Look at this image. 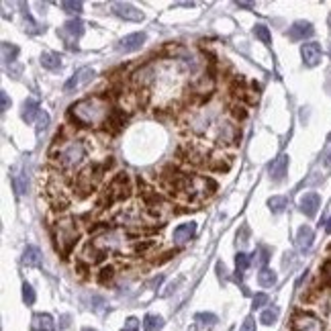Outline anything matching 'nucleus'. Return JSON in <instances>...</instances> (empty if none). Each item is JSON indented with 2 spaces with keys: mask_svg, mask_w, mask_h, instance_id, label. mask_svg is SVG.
<instances>
[{
  "mask_svg": "<svg viewBox=\"0 0 331 331\" xmlns=\"http://www.w3.org/2000/svg\"><path fill=\"white\" fill-rule=\"evenodd\" d=\"M239 331H256V319L254 317H245V321L239 327Z\"/></svg>",
  "mask_w": 331,
  "mask_h": 331,
  "instance_id": "nucleus-44",
  "label": "nucleus"
},
{
  "mask_svg": "<svg viewBox=\"0 0 331 331\" xmlns=\"http://www.w3.org/2000/svg\"><path fill=\"white\" fill-rule=\"evenodd\" d=\"M110 166V160L107 164H94V166H88L86 170H82L76 178V190H78V196H88L96 184H98V180L103 178V174L107 172V168Z\"/></svg>",
  "mask_w": 331,
  "mask_h": 331,
  "instance_id": "nucleus-5",
  "label": "nucleus"
},
{
  "mask_svg": "<svg viewBox=\"0 0 331 331\" xmlns=\"http://www.w3.org/2000/svg\"><path fill=\"white\" fill-rule=\"evenodd\" d=\"M196 321L201 323V325L211 327V325L217 323V315H213V313H198V315H196Z\"/></svg>",
  "mask_w": 331,
  "mask_h": 331,
  "instance_id": "nucleus-35",
  "label": "nucleus"
},
{
  "mask_svg": "<svg viewBox=\"0 0 331 331\" xmlns=\"http://www.w3.org/2000/svg\"><path fill=\"white\" fill-rule=\"evenodd\" d=\"M23 301H25V305L35 303V290H33V286L29 282H23Z\"/></svg>",
  "mask_w": 331,
  "mask_h": 331,
  "instance_id": "nucleus-36",
  "label": "nucleus"
},
{
  "mask_svg": "<svg viewBox=\"0 0 331 331\" xmlns=\"http://www.w3.org/2000/svg\"><path fill=\"white\" fill-rule=\"evenodd\" d=\"M194 233H196V223H194V221H188V223H182V225H178V227L174 229L172 239H174L176 245H184L186 241H190V239L194 237Z\"/></svg>",
  "mask_w": 331,
  "mask_h": 331,
  "instance_id": "nucleus-16",
  "label": "nucleus"
},
{
  "mask_svg": "<svg viewBox=\"0 0 331 331\" xmlns=\"http://www.w3.org/2000/svg\"><path fill=\"white\" fill-rule=\"evenodd\" d=\"M313 241H315V233H313V229H311L309 225L299 227V231H296V239H294L296 250L303 252V254H307L311 247H313Z\"/></svg>",
  "mask_w": 331,
  "mask_h": 331,
  "instance_id": "nucleus-15",
  "label": "nucleus"
},
{
  "mask_svg": "<svg viewBox=\"0 0 331 331\" xmlns=\"http://www.w3.org/2000/svg\"><path fill=\"white\" fill-rule=\"evenodd\" d=\"M152 80H154V68L152 65H145V68H141L133 74V84L135 86H147Z\"/></svg>",
  "mask_w": 331,
  "mask_h": 331,
  "instance_id": "nucleus-23",
  "label": "nucleus"
},
{
  "mask_svg": "<svg viewBox=\"0 0 331 331\" xmlns=\"http://www.w3.org/2000/svg\"><path fill=\"white\" fill-rule=\"evenodd\" d=\"M258 256H260V264H262L264 268H266V264H268V260H270V247L260 245V247H258Z\"/></svg>",
  "mask_w": 331,
  "mask_h": 331,
  "instance_id": "nucleus-37",
  "label": "nucleus"
},
{
  "mask_svg": "<svg viewBox=\"0 0 331 331\" xmlns=\"http://www.w3.org/2000/svg\"><path fill=\"white\" fill-rule=\"evenodd\" d=\"M54 237H55V245H57L59 254L68 256L80 239V229H78L76 219H70V217L59 219L54 227Z\"/></svg>",
  "mask_w": 331,
  "mask_h": 331,
  "instance_id": "nucleus-2",
  "label": "nucleus"
},
{
  "mask_svg": "<svg viewBox=\"0 0 331 331\" xmlns=\"http://www.w3.org/2000/svg\"><path fill=\"white\" fill-rule=\"evenodd\" d=\"M105 125H107V129L110 127V131H119L125 125V114L121 110H117V109H112L110 114H109V119L105 121Z\"/></svg>",
  "mask_w": 331,
  "mask_h": 331,
  "instance_id": "nucleus-25",
  "label": "nucleus"
},
{
  "mask_svg": "<svg viewBox=\"0 0 331 331\" xmlns=\"http://www.w3.org/2000/svg\"><path fill=\"white\" fill-rule=\"evenodd\" d=\"M268 207L274 215H280V213H284L286 209V198L284 196H272L270 201H268Z\"/></svg>",
  "mask_w": 331,
  "mask_h": 331,
  "instance_id": "nucleus-31",
  "label": "nucleus"
},
{
  "mask_svg": "<svg viewBox=\"0 0 331 331\" xmlns=\"http://www.w3.org/2000/svg\"><path fill=\"white\" fill-rule=\"evenodd\" d=\"M162 327H164V319L160 315H145V319H143L145 331H160Z\"/></svg>",
  "mask_w": 331,
  "mask_h": 331,
  "instance_id": "nucleus-28",
  "label": "nucleus"
},
{
  "mask_svg": "<svg viewBox=\"0 0 331 331\" xmlns=\"http://www.w3.org/2000/svg\"><path fill=\"white\" fill-rule=\"evenodd\" d=\"M301 55H303V63L307 68H315V65L321 61V55H323V49L319 43L311 41V43H305L301 47Z\"/></svg>",
  "mask_w": 331,
  "mask_h": 331,
  "instance_id": "nucleus-12",
  "label": "nucleus"
},
{
  "mask_svg": "<svg viewBox=\"0 0 331 331\" xmlns=\"http://www.w3.org/2000/svg\"><path fill=\"white\" fill-rule=\"evenodd\" d=\"M82 33H84V21H80V19H70V21H65L63 23V27L57 31V35H61L63 39H65V43H68V49H76L78 52V47H74L72 43L78 39V37H82Z\"/></svg>",
  "mask_w": 331,
  "mask_h": 331,
  "instance_id": "nucleus-7",
  "label": "nucleus"
},
{
  "mask_svg": "<svg viewBox=\"0 0 331 331\" xmlns=\"http://www.w3.org/2000/svg\"><path fill=\"white\" fill-rule=\"evenodd\" d=\"M112 276H114V268L109 266V268H103V270H101V274H98V280H101V282H107V280H110Z\"/></svg>",
  "mask_w": 331,
  "mask_h": 331,
  "instance_id": "nucleus-41",
  "label": "nucleus"
},
{
  "mask_svg": "<svg viewBox=\"0 0 331 331\" xmlns=\"http://www.w3.org/2000/svg\"><path fill=\"white\" fill-rule=\"evenodd\" d=\"M10 180H12V188H14V194L16 196H23L27 192V186H29V176L25 172V164H16L12 166L10 170Z\"/></svg>",
  "mask_w": 331,
  "mask_h": 331,
  "instance_id": "nucleus-9",
  "label": "nucleus"
},
{
  "mask_svg": "<svg viewBox=\"0 0 331 331\" xmlns=\"http://www.w3.org/2000/svg\"><path fill=\"white\" fill-rule=\"evenodd\" d=\"M82 331H96V329H92V327H86V329H82Z\"/></svg>",
  "mask_w": 331,
  "mask_h": 331,
  "instance_id": "nucleus-52",
  "label": "nucleus"
},
{
  "mask_svg": "<svg viewBox=\"0 0 331 331\" xmlns=\"http://www.w3.org/2000/svg\"><path fill=\"white\" fill-rule=\"evenodd\" d=\"M162 280H164V276H158V278H154L152 282H150V286H160V284H162Z\"/></svg>",
  "mask_w": 331,
  "mask_h": 331,
  "instance_id": "nucleus-50",
  "label": "nucleus"
},
{
  "mask_svg": "<svg viewBox=\"0 0 331 331\" xmlns=\"http://www.w3.org/2000/svg\"><path fill=\"white\" fill-rule=\"evenodd\" d=\"M86 158V143L74 139L70 143H65L59 147V152L55 154V162L59 164V168L63 170H72L76 166H80Z\"/></svg>",
  "mask_w": 331,
  "mask_h": 331,
  "instance_id": "nucleus-3",
  "label": "nucleus"
},
{
  "mask_svg": "<svg viewBox=\"0 0 331 331\" xmlns=\"http://www.w3.org/2000/svg\"><path fill=\"white\" fill-rule=\"evenodd\" d=\"M286 172H288V156L286 154H280L270 164V178L274 182H282L286 178Z\"/></svg>",
  "mask_w": 331,
  "mask_h": 331,
  "instance_id": "nucleus-18",
  "label": "nucleus"
},
{
  "mask_svg": "<svg viewBox=\"0 0 331 331\" xmlns=\"http://www.w3.org/2000/svg\"><path fill=\"white\" fill-rule=\"evenodd\" d=\"M247 241H250V229H247V225H243L241 231H237V243L245 245Z\"/></svg>",
  "mask_w": 331,
  "mask_h": 331,
  "instance_id": "nucleus-38",
  "label": "nucleus"
},
{
  "mask_svg": "<svg viewBox=\"0 0 331 331\" xmlns=\"http://www.w3.org/2000/svg\"><path fill=\"white\" fill-rule=\"evenodd\" d=\"M278 315H280V311L276 307H272V309H266V311L262 313L260 321H262V325H274L278 321Z\"/></svg>",
  "mask_w": 331,
  "mask_h": 331,
  "instance_id": "nucleus-32",
  "label": "nucleus"
},
{
  "mask_svg": "<svg viewBox=\"0 0 331 331\" xmlns=\"http://www.w3.org/2000/svg\"><path fill=\"white\" fill-rule=\"evenodd\" d=\"M154 243L152 241H139L137 245H135V252H145V250H150Z\"/></svg>",
  "mask_w": 331,
  "mask_h": 331,
  "instance_id": "nucleus-45",
  "label": "nucleus"
},
{
  "mask_svg": "<svg viewBox=\"0 0 331 331\" xmlns=\"http://www.w3.org/2000/svg\"><path fill=\"white\" fill-rule=\"evenodd\" d=\"M239 8H254V2H237Z\"/></svg>",
  "mask_w": 331,
  "mask_h": 331,
  "instance_id": "nucleus-51",
  "label": "nucleus"
},
{
  "mask_svg": "<svg viewBox=\"0 0 331 331\" xmlns=\"http://www.w3.org/2000/svg\"><path fill=\"white\" fill-rule=\"evenodd\" d=\"M266 303H268V296L264 294V292H258V294L254 296V303H252V307H254V309H262V307L266 305Z\"/></svg>",
  "mask_w": 331,
  "mask_h": 331,
  "instance_id": "nucleus-39",
  "label": "nucleus"
},
{
  "mask_svg": "<svg viewBox=\"0 0 331 331\" xmlns=\"http://www.w3.org/2000/svg\"><path fill=\"white\" fill-rule=\"evenodd\" d=\"M23 19H25V29H27L29 33H33V35H35V33L45 31V27H39L35 21H33V16L29 14V8H27V10H23Z\"/></svg>",
  "mask_w": 331,
  "mask_h": 331,
  "instance_id": "nucleus-33",
  "label": "nucleus"
},
{
  "mask_svg": "<svg viewBox=\"0 0 331 331\" xmlns=\"http://www.w3.org/2000/svg\"><path fill=\"white\" fill-rule=\"evenodd\" d=\"M123 331H139V321H137L135 317H129V319L125 321Z\"/></svg>",
  "mask_w": 331,
  "mask_h": 331,
  "instance_id": "nucleus-43",
  "label": "nucleus"
},
{
  "mask_svg": "<svg viewBox=\"0 0 331 331\" xmlns=\"http://www.w3.org/2000/svg\"><path fill=\"white\" fill-rule=\"evenodd\" d=\"M235 110H233V114L237 119H245V110H243V107H233Z\"/></svg>",
  "mask_w": 331,
  "mask_h": 331,
  "instance_id": "nucleus-48",
  "label": "nucleus"
},
{
  "mask_svg": "<svg viewBox=\"0 0 331 331\" xmlns=\"http://www.w3.org/2000/svg\"><path fill=\"white\" fill-rule=\"evenodd\" d=\"M94 78V70L92 68H88V65H86V68H80L68 82H65V84H63V92L65 94H70V92H74L76 88H80V86H84V84H88V82Z\"/></svg>",
  "mask_w": 331,
  "mask_h": 331,
  "instance_id": "nucleus-10",
  "label": "nucleus"
},
{
  "mask_svg": "<svg viewBox=\"0 0 331 331\" xmlns=\"http://www.w3.org/2000/svg\"><path fill=\"white\" fill-rule=\"evenodd\" d=\"M329 55H331V45H329Z\"/></svg>",
  "mask_w": 331,
  "mask_h": 331,
  "instance_id": "nucleus-53",
  "label": "nucleus"
},
{
  "mask_svg": "<svg viewBox=\"0 0 331 331\" xmlns=\"http://www.w3.org/2000/svg\"><path fill=\"white\" fill-rule=\"evenodd\" d=\"M16 57H19V47H16L14 43L2 41V61L4 63H12Z\"/></svg>",
  "mask_w": 331,
  "mask_h": 331,
  "instance_id": "nucleus-27",
  "label": "nucleus"
},
{
  "mask_svg": "<svg viewBox=\"0 0 331 331\" xmlns=\"http://www.w3.org/2000/svg\"><path fill=\"white\" fill-rule=\"evenodd\" d=\"M112 14L119 16V19H125V21H143V12L139 8H135L133 4H127V2H112Z\"/></svg>",
  "mask_w": 331,
  "mask_h": 331,
  "instance_id": "nucleus-11",
  "label": "nucleus"
},
{
  "mask_svg": "<svg viewBox=\"0 0 331 331\" xmlns=\"http://www.w3.org/2000/svg\"><path fill=\"white\" fill-rule=\"evenodd\" d=\"M23 264H25V266H29V268L41 266V252H39V247L27 245L25 252H23Z\"/></svg>",
  "mask_w": 331,
  "mask_h": 331,
  "instance_id": "nucleus-22",
  "label": "nucleus"
},
{
  "mask_svg": "<svg viewBox=\"0 0 331 331\" xmlns=\"http://www.w3.org/2000/svg\"><path fill=\"white\" fill-rule=\"evenodd\" d=\"M41 65L45 70H57L61 68V57L57 54H52V52H47V54H41Z\"/></svg>",
  "mask_w": 331,
  "mask_h": 331,
  "instance_id": "nucleus-26",
  "label": "nucleus"
},
{
  "mask_svg": "<svg viewBox=\"0 0 331 331\" xmlns=\"http://www.w3.org/2000/svg\"><path fill=\"white\" fill-rule=\"evenodd\" d=\"M39 103L37 101H33V98H27V101L23 103V110H21V117L25 123H33L35 119H39Z\"/></svg>",
  "mask_w": 331,
  "mask_h": 331,
  "instance_id": "nucleus-20",
  "label": "nucleus"
},
{
  "mask_svg": "<svg viewBox=\"0 0 331 331\" xmlns=\"http://www.w3.org/2000/svg\"><path fill=\"white\" fill-rule=\"evenodd\" d=\"M250 264H252V256H247L245 252H239L237 256H235V268H237V274H239V278H241V274L250 268Z\"/></svg>",
  "mask_w": 331,
  "mask_h": 331,
  "instance_id": "nucleus-30",
  "label": "nucleus"
},
{
  "mask_svg": "<svg viewBox=\"0 0 331 331\" xmlns=\"http://www.w3.org/2000/svg\"><path fill=\"white\" fill-rule=\"evenodd\" d=\"M219 143H235L239 139V131L235 129V125H231V123H223L221 129H219Z\"/></svg>",
  "mask_w": 331,
  "mask_h": 331,
  "instance_id": "nucleus-21",
  "label": "nucleus"
},
{
  "mask_svg": "<svg viewBox=\"0 0 331 331\" xmlns=\"http://www.w3.org/2000/svg\"><path fill=\"white\" fill-rule=\"evenodd\" d=\"M294 331H323V323L311 313H296L292 317Z\"/></svg>",
  "mask_w": 331,
  "mask_h": 331,
  "instance_id": "nucleus-8",
  "label": "nucleus"
},
{
  "mask_svg": "<svg viewBox=\"0 0 331 331\" xmlns=\"http://www.w3.org/2000/svg\"><path fill=\"white\" fill-rule=\"evenodd\" d=\"M319 207H321V196L317 192H307L299 201V209H301V213L307 215V217H315Z\"/></svg>",
  "mask_w": 331,
  "mask_h": 331,
  "instance_id": "nucleus-14",
  "label": "nucleus"
},
{
  "mask_svg": "<svg viewBox=\"0 0 331 331\" xmlns=\"http://www.w3.org/2000/svg\"><path fill=\"white\" fill-rule=\"evenodd\" d=\"M313 33H315V29H313L311 23H307V21H296V23H292V27L288 29V37H290L292 41H303V39L313 37Z\"/></svg>",
  "mask_w": 331,
  "mask_h": 331,
  "instance_id": "nucleus-17",
  "label": "nucleus"
},
{
  "mask_svg": "<svg viewBox=\"0 0 331 331\" xmlns=\"http://www.w3.org/2000/svg\"><path fill=\"white\" fill-rule=\"evenodd\" d=\"M323 229H325V231H327V233H331V217H329V219H325V221H323Z\"/></svg>",
  "mask_w": 331,
  "mask_h": 331,
  "instance_id": "nucleus-49",
  "label": "nucleus"
},
{
  "mask_svg": "<svg viewBox=\"0 0 331 331\" xmlns=\"http://www.w3.org/2000/svg\"><path fill=\"white\" fill-rule=\"evenodd\" d=\"M8 107H10V98H8V94H6V90H0V110H8Z\"/></svg>",
  "mask_w": 331,
  "mask_h": 331,
  "instance_id": "nucleus-42",
  "label": "nucleus"
},
{
  "mask_svg": "<svg viewBox=\"0 0 331 331\" xmlns=\"http://www.w3.org/2000/svg\"><path fill=\"white\" fill-rule=\"evenodd\" d=\"M258 282H260V286H264V288H272V286L278 282V276H276V272L270 270V268H262L260 274H258Z\"/></svg>",
  "mask_w": 331,
  "mask_h": 331,
  "instance_id": "nucleus-24",
  "label": "nucleus"
},
{
  "mask_svg": "<svg viewBox=\"0 0 331 331\" xmlns=\"http://www.w3.org/2000/svg\"><path fill=\"white\" fill-rule=\"evenodd\" d=\"M65 12H70V14H78V12H82V2H80V0H76V2H74V0H63V2L59 4Z\"/></svg>",
  "mask_w": 331,
  "mask_h": 331,
  "instance_id": "nucleus-34",
  "label": "nucleus"
},
{
  "mask_svg": "<svg viewBox=\"0 0 331 331\" xmlns=\"http://www.w3.org/2000/svg\"><path fill=\"white\" fill-rule=\"evenodd\" d=\"M70 119L80 127H96L109 119L110 109L105 96H88L70 107Z\"/></svg>",
  "mask_w": 331,
  "mask_h": 331,
  "instance_id": "nucleus-1",
  "label": "nucleus"
},
{
  "mask_svg": "<svg viewBox=\"0 0 331 331\" xmlns=\"http://www.w3.org/2000/svg\"><path fill=\"white\" fill-rule=\"evenodd\" d=\"M37 133H41V131H45L47 129V125H49V114L47 112H41L39 114V119H37Z\"/></svg>",
  "mask_w": 331,
  "mask_h": 331,
  "instance_id": "nucleus-40",
  "label": "nucleus"
},
{
  "mask_svg": "<svg viewBox=\"0 0 331 331\" xmlns=\"http://www.w3.org/2000/svg\"><path fill=\"white\" fill-rule=\"evenodd\" d=\"M131 190H133V186H131V178L127 172H119L117 176H114L109 186L103 194V201L101 205H114V203H121L125 201V198L131 196Z\"/></svg>",
  "mask_w": 331,
  "mask_h": 331,
  "instance_id": "nucleus-4",
  "label": "nucleus"
},
{
  "mask_svg": "<svg viewBox=\"0 0 331 331\" xmlns=\"http://www.w3.org/2000/svg\"><path fill=\"white\" fill-rule=\"evenodd\" d=\"M145 209H147V215L158 221V223H164V221H168L172 215H174V209L168 201H164L162 196L158 194H147L145 196Z\"/></svg>",
  "mask_w": 331,
  "mask_h": 331,
  "instance_id": "nucleus-6",
  "label": "nucleus"
},
{
  "mask_svg": "<svg viewBox=\"0 0 331 331\" xmlns=\"http://www.w3.org/2000/svg\"><path fill=\"white\" fill-rule=\"evenodd\" d=\"M31 329L33 331H55L54 317L49 315V313H37V315H33Z\"/></svg>",
  "mask_w": 331,
  "mask_h": 331,
  "instance_id": "nucleus-19",
  "label": "nucleus"
},
{
  "mask_svg": "<svg viewBox=\"0 0 331 331\" xmlns=\"http://www.w3.org/2000/svg\"><path fill=\"white\" fill-rule=\"evenodd\" d=\"M147 35L145 33H131V35H125L119 43H117V49L123 54H131V52H137V49L143 47Z\"/></svg>",
  "mask_w": 331,
  "mask_h": 331,
  "instance_id": "nucleus-13",
  "label": "nucleus"
},
{
  "mask_svg": "<svg viewBox=\"0 0 331 331\" xmlns=\"http://www.w3.org/2000/svg\"><path fill=\"white\" fill-rule=\"evenodd\" d=\"M323 164L327 166V168H331V143H329L327 152H325V156H323Z\"/></svg>",
  "mask_w": 331,
  "mask_h": 331,
  "instance_id": "nucleus-47",
  "label": "nucleus"
},
{
  "mask_svg": "<svg viewBox=\"0 0 331 331\" xmlns=\"http://www.w3.org/2000/svg\"><path fill=\"white\" fill-rule=\"evenodd\" d=\"M217 274H219L221 280H227V270H225V266L221 262H217Z\"/></svg>",
  "mask_w": 331,
  "mask_h": 331,
  "instance_id": "nucleus-46",
  "label": "nucleus"
},
{
  "mask_svg": "<svg viewBox=\"0 0 331 331\" xmlns=\"http://www.w3.org/2000/svg\"><path fill=\"white\" fill-rule=\"evenodd\" d=\"M254 35H256V39H260L264 45H270V43H272L270 29H268L266 25H262V23H258V25L254 27Z\"/></svg>",
  "mask_w": 331,
  "mask_h": 331,
  "instance_id": "nucleus-29",
  "label": "nucleus"
}]
</instances>
